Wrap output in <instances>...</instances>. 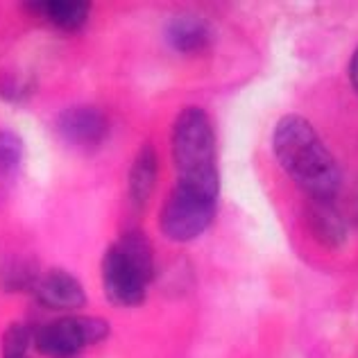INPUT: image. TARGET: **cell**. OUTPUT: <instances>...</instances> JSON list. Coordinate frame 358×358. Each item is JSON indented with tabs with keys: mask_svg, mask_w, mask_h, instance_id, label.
Here are the masks:
<instances>
[{
	"mask_svg": "<svg viewBox=\"0 0 358 358\" xmlns=\"http://www.w3.org/2000/svg\"><path fill=\"white\" fill-rule=\"evenodd\" d=\"M272 148L284 173L310 202H334L341 188V168L304 116L288 114L281 118L272 134Z\"/></svg>",
	"mask_w": 358,
	"mask_h": 358,
	"instance_id": "1",
	"label": "cell"
},
{
	"mask_svg": "<svg viewBox=\"0 0 358 358\" xmlns=\"http://www.w3.org/2000/svg\"><path fill=\"white\" fill-rule=\"evenodd\" d=\"M173 162L177 168V186L218 200L220 175L215 164V134L204 109L188 107L175 118Z\"/></svg>",
	"mask_w": 358,
	"mask_h": 358,
	"instance_id": "2",
	"label": "cell"
},
{
	"mask_svg": "<svg viewBox=\"0 0 358 358\" xmlns=\"http://www.w3.org/2000/svg\"><path fill=\"white\" fill-rule=\"evenodd\" d=\"M152 277V245L136 229L122 234L102 257V288L114 306L143 304Z\"/></svg>",
	"mask_w": 358,
	"mask_h": 358,
	"instance_id": "3",
	"label": "cell"
},
{
	"mask_svg": "<svg viewBox=\"0 0 358 358\" xmlns=\"http://www.w3.org/2000/svg\"><path fill=\"white\" fill-rule=\"evenodd\" d=\"M215 206L218 200L206 197L191 188L177 186L164 202V209L159 213V227L164 236L175 243H186L209 229V224L215 218Z\"/></svg>",
	"mask_w": 358,
	"mask_h": 358,
	"instance_id": "4",
	"label": "cell"
},
{
	"mask_svg": "<svg viewBox=\"0 0 358 358\" xmlns=\"http://www.w3.org/2000/svg\"><path fill=\"white\" fill-rule=\"evenodd\" d=\"M109 336V324L100 317H62L34 331L36 352L50 358H71L84 347Z\"/></svg>",
	"mask_w": 358,
	"mask_h": 358,
	"instance_id": "5",
	"label": "cell"
},
{
	"mask_svg": "<svg viewBox=\"0 0 358 358\" xmlns=\"http://www.w3.org/2000/svg\"><path fill=\"white\" fill-rule=\"evenodd\" d=\"M57 129L64 141L78 148H96L107 138V116L96 107H71L59 114Z\"/></svg>",
	"mask_w": 358,
	"mask_h": 358,
	"instance_id": "6",
	"label": "cell"
},
{
	"mask_svg": "<svg viewBox=\"0 0 358 358\" xmlns=\"http://www.w3.org/2000/svg\"><path fill=\"white\" fill-rule=\"evenodd\" d=\"M34 297L39 299V304L57 310H73L84 306L87 295L78 279L66 270H48L41 272L39 279L32 286Z\"/></svg>",
	"mask_w": 358,
	"mask_h": 358,
	"instance_id": "7",
	"label": "cell"
},
{
	"mask_svg": "<svg viewBox=\"0 0 358 358\" xmlns=\"http://www.w3.org/2000/svg\"><path fill=\"white\" fill-rule=\"evenodd\" d=\"M27 7L34 9V14L45 18L50 25L69 32L80 30L91 12V5L84 0H34L27 3Z\"/></svg>",
	"mask_w": 358,
	"mask_h": 358,
	"instance_id": "8",
	"label": "cell"
},
{
	"mask_svg": "<svg viewBox=\"0 0 358 358\" xmlns=\"http://www.w3.org/2000/svg\"><path fill=\"white\" fill-rule=\"evenodd\" d=\"M168 43L179 52H200L211 43V27L202 18L179 16L166 30Z\"/></svg>",
	"mask_w": 358,
	"mask_h": 358,
	"instance_id": "9",
	"label": "cell"
},
{
	"mask_svg": "<svg viewBox=\"0 0 358 358\" xmlns=\"http://www.w3.org/2000/svg\"><path fill=\"white\" fill-rule=\"evenodd\" d=\"M157 182V152L155 148L145 143L138 150L134 159V166L129 171V202L136 206H143L148 202Z\"/></svg>",
	"mask_w": 358,
	"mask_h": 358,
	"instance_id": "10",
	"label": "cell"
},
{
	"mask_svg": "<svg viewBox=\"0 0 358 358\" xmlns=\"http://www.w3.org/2000/svg\"><path fill=\"white\" fill-rule=\"evenodd\" d=\"M308 222L315 238L322 245H329V248H341L347 238L345 224L331 206V202H310Z\"/></svg>",
	"mask_w": 358,
	"mask_h": 358,
	"instance_id": "11",
	"label": "cell"
},
{
	"mask_svg": "<svg viewBox=\"0 0 358 358\" xmlns=\"http://www.w3.org/2000/svg\"><path fill=\"white\" fill-rule=\"evenodd\" d=\"M41 272L36 270V263L27 257H9L0 263V286L5 290H32L34 281Z\"/></svg>",
	"mask_w": 358,
	"mask_h": 358,
	"instance_id": "12",
	"label": "cell"
},
{
	"mask_svg": "<svg viewBox=\"0 0 358 358\" xmlns=\"http://www.w3.org/2000/svg\"><path fill=\"white\" fill-rule=\"evenodd\" d=\"M23 162V143L14 131H0V177H12Z\"/></svg>",
	"mask_w": 358,
	"mask_h": 358,
	"instance_id": "13",
	"label": "cell"
},
{
	"mask_svg": "<svg viewBox=\"0 0 358 358\" xmlns=\"http://www.w3.org/2000/svg\"><path fill=\"white\" fill-rule=\"evenodd\" d=\"M34 341V334L23 324H12L3 336V358H27V347Z\"/></svg>",
	"mask_w": 358,
	"mask_h": 358,
	"instance_id": "14",
	"label": "cell"
},
{
	"mask_svg": "<svg viewBox=\"0 0 358 358\" xmlns=\"http://www.w3.org/2000/svg\"><path fill=\"white\" fill-rule=\"evenodd\" d=\"M350 80H352V87L358 93V48L352 55V62H350Z\"/></svg>",
	"mask_w": 358,
	"mask_h": 358,
	"instance_id": "15",
	"label": "cell"
}]
</instances>
